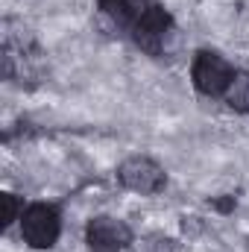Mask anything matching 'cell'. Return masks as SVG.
Returning <instances> with one entry per match:
<instances>
[{
	"mask_svg": "<svg viewBox=\"0 0 249 252\" xmlns=\"http://www.w3.org/2000/svg\"><path fill=\"white\" fill-rule=\"evenodd\" d=\"M62 235V214L50 202H32L21 217V238L32 250H50Z\"/></svg>",
	"mask_w": 249,
	"mask_h": 252,
	"instance_id": "cell-1",
	"label": "cell"
},
{
	"mask_svg": "<svg viewBox=\"0 0 249 252\" xmlns=\"http://www.w3.org/2000/svg\"><path fill=\"white\" fill-rule=\"evenodd\" d=\"M235 67L229 64L226 56L214 53V50H202L196 53V59L190 64V79H193V88L205 97H226V91L232 88L235 82Z\"/></svg>",
	"mask_w": 249,
	"mask_h": 252,
	"instance_id": "cell-2",
	"label": "cell"
},
{
	"mask_svg": "<svg viewBox=\"0 0 249 252\" xmlns=\"http://www.w3.org/2000/svg\"><path fill=\"white\" fill-rule=\"evenodd\" d=\"M118 182L132 193H141V196H150V193H158V190L167 185V173L161 164H156L153 158L147 156H132L126 158L124 164L118 167Z\"/></svg>",
	"mask_w": 249,
	"mask_h": 252,
	"instance_id": "cell-3",
	"label": "cell"
},
{
	"mask_svg": "<svg viewBox=\"0 0 249 252\" xmlns=\"http://www.w3.org/2000/svg\"><path fill=\"white\" fill-rule=\"evenodd\" d=\"M170 35H173V18H170L167 9L158 6V3H153V6L147 9V15L132 27V41H135L141 50L153 53V56H158V53L167 47V38H170Z\"/></svg>",
	"mask_w": 249,
	"mask_h": 252,
	"instance_id": "cell-4",
	"label": "cell"
},
{
	"mask_svg": "<svg viewBox=\"0 0 249 252\" xmlns=\"http://www.w3.org/2000/svg\"><path fill=\"white\" fill-rule=\"evenodd\" d=\"M85 244L91 252H124L132 244V232L118 217H91L85 226Z\"/></svg>",
	"mask_w": 249,
	"mask_h": 252,
	"instance_id": "cell-5",
	"label": "cell"
},
{
	"mask_svg": "<svg viewBox=\"0 0 249 252\" xmlns=\"http://www.w3.org/2000/svg\"><path fill=\"white\" fill-rule=\"evenodd\" d=\"M100 12L121 30H129L147 15V9L153 6V0H97Z\"/></svg>",
	"mask_w": 249,
	"mask_h": 252,
	"instance_id": "cell-6",
	"label": "cell"
},
{
	"mask_svg": "<svg viewBox=\"0 0 249 252\" xmlns=\"http://www.w3.org/2000/svg\"><path fill=\"white\" fill-rule=\"evenodd\" d=\"M226 100H229L232 109H238V112H249V76L247 73H238V76H235L232 88L226 91Z\"/></svg>",
	"mask_w": 249,
	"mask_h": 252,
	"instance_id": "cell-7",
	"label": "cell"
},
{
	"mask_svg": "<svg viewBox=\"0 0 249 252\" xmlns=\"http://www.w3.org/2000/svg\"><path fill=\"white\" fill-rule=\"evenodd\" d=\"M0 205H3V229H9L15 220L24 217V205H21V199L15 193H3L0 196Z\"/></svg>",
	"mask_w": 249,
	"mask_h": 252,
	"instance_id": "cell-8",
	"label": "cell"
},
{
	"mask_svg": "<svg viewBox=\"0 0 249 252\" xmlns=\"http://www.w3.org/2000/svg\"><path fill=\"white\" fill-rule=\"evenodd\" d=\"M144 252H173V241H167V238H161V235H153V238H147L144 241Z\"/></svg>",
	"mask_w": 249,
	"mask_h": 252,
	"instance_id": "cell-9",
	"label": "cell"
}]
</instances>
